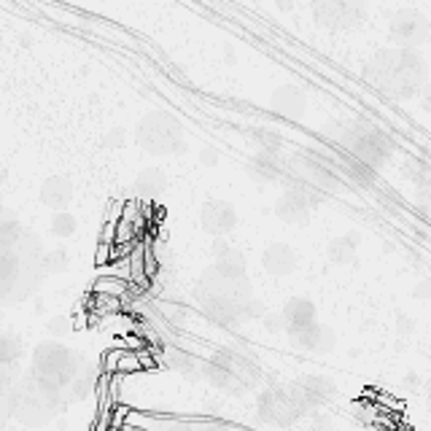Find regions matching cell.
Here are the masks:
<instances>
[{
	"mask_svg": "<svg viewBox=\"0 0 431 431\" xmlns=\"http://www.w3.org/2000/svg\"><path fill=\"white\" fill-rule=\"evenodd\" d=\"M404 383H407V385H420V378H418V375H407Z\"/></svg>",
	"mask_w": 431,
	"mask_h": 431,
	"instance_id": "obj_25",
	"label": "cell"
},
{
	"mask_svg": "<svg viewBox=\"0 0 431 431\" xmlns=\"http://www.w3.org/2000/svg\"><path fill=\"white\" fill-rule=\"evenodd\" d=\"M203 226L210 235H229L238 226V210L224 203V200H213L203 207Z\"/></svg>",
	"mask_w": 431,
	"mask_h": 431,
	"instance_id": "obj_5",
	"label": "cell"
},
{
	"mask_svg": "<svg viewBox=\"0 0 431 431\" xmlns=\"http://www.w3.org/2000/svg\"><path fill=\"white\" fill-rule=\"evenodd\" d=\"M334 343H337L334 331L329 327H321V334H318V340H315V350H318V353H329V350H334Z\"/></svg>",
	"mask_w": 431,
	"mask_h": 431,
	"instance_id": "obj_17",
	"label": "cell"
},
{
	"mask_svg": "<svg viewBox=\"0 0 431 431\" xmlns=\"http://www.w3.org/2000/svg\"><path fill=\"white\" fill-rule=\"evenodd\" d=\"M135 286L130 283V280H124L119 275H105V278H97L95 280V286H92V294L95 296H114V299H121V302H127V296L132 292Z\"/></svg>",
	"mask_w": 431,
	"mask_h": 431,
	"instance_id": "obj_11",
	"label": "cell"
},
{
	"mask_svg": "<svg viewBox=\"0 0 431 431\" xmlns=\"http://www.w3.org/2000/svg\"><path fill=\"white\" fill-rule=\"evenodd\" d=\"M397 331H399V334H407V331H413V318H407V315H399Z\"/></svg>",
	"mask_w": 431,
	"mask_h": 431,
	"instance_id": "obj_21",
	"label": "cell"
},
{
	"mask_svg": "<svg viewBox=\"0 0 431 431\" xmlns=\"http://www.w3.org/2000/svg\"><path fill=\"white\" fill-rule=\"evenodd\" d=\"M426 397H429V402H431V383H426Z\"/></svg>",
	"mask_w": 431,
	"mask_h": 431,
	"instance_id": "obj_27",
	"label": "cell"
},
{
	"mask_svg": "<svg viewBox=\"0 0 431 431\" xmlns=\"http://www.w3.org/2000/svg\"><path fill=\"white\" fill-rule=\"evenodd\" d=\"M70 329H73V318H62V315H57L49 321V334L54 337H65Z\"/></svg>",
	"mask_w": 431,
	"mask_h": 431,
	"instance_id": "obj_18",
	"label": "cell"
},
{
	"mask_svg": "<svg viewBox=\"0 0 431 431\" xmlns=\"http://www.w3.org/2000/svg\"><path fill=\"white\" fill-rule=\"evenodd\" d=\"M426 35H429V19L415 8H402L391 19V38L397 43L413 46V43H420Z\"/></svg>",
	"mask_w": 431,
	"mask_h": 431,
	"instance_id": "obj_4",
	"label": "cell"
},
{
	"mask_svg": "<svg viewBox=\"0 0 431 431\" xmlns=\"http://www.w3.org/2000/svg\"><path fill=\"white\" fill-rule=\"evenodd\" d=\"M41 203L54 207L57 213L68 210V205L73 203V184H70V178H65V175L46 178L43 186H41Z\"/></svg>",
	"mask_w": 431,
	"mask_h": 431,
	"instance_id": "obj_7",
	"label": "cell"
},
{
	"mask_svg": "<svg viewBox=\"0 0 431 431\" xmlns=\"http://www.w3.org/2000/svg\"><path fill=\"white\" fill-rule=\"evenodd\" d=\"M264 267H267L273 275H289L294 267H296V254H294V248H289L286 242H273V245L264 251Z\"/></svg>",
	"mask_w": 431,
	"mask_h": 431,
	"instance_id": "obj_9",
	"label": "cell"
},
{
	"mask_svg": "<svg viewBox=\"0 0 431 431\" xmlns=\"http://www.w3.org/2000/svg\"><path fill=\"white\" fill-rule=\"evenodd\" d=\"M68 267V251L62 248H54V251H46L43 259H41V270L46 275H54V273H62Z\"/></svg>",
	"mask_w": 431,
	"mask_h": 431,
	"instance_id": "obj_14",
	"label": "cell"
},
{
	"mask_svg": "<svg viewBox=\"0 0 431 431\" xmlns=\"http://www.w3.org/2000/svg\"><path fill=\"white\" fill-rule=\"evenodd\" d=\"M313 415V431H329L331 429V420L324 413H310Z\"/></svg>",
	"mask_w": 431,
	"mask_h": 431,
	"instance_id": "obj_20",
	"label": "cell"
},
{
	"mask_svg": "<svg viewBox=\"0 0 431 431\" xmlns=\"http://www.w3.org/2000/svg\"><path fill=\"white\" fill-rule=\"evenodd\" d=\"M426 294H429V286H426V283H423V286H418V289H415V296H426Z\"/></svg>",
	"mask_w": 431,
	"mask_h": 431,
	"instance_id": "obj_26",
	"label": "cell"
},
{
	"mask_svg": "<svg viewBox=\"0 0 431 431\" xmlns=\"http://www.w3.org/2000/svg\"><path fill=\"white\" fill-rule=\"evenodd\" d=\"M364 81L391 95L399 100H407L415 95H423L426 89V62L413 49H385L378 52L364 68Z\"/></svg>",
	"mask_w": 431,
	"mask_h": 431,
	"instance_id": "obj_1",
	"label": "cell"
},
{
	"mask_svg": "<svg viewBox=\"0 0 431 431\" xmlns=\"http://www.w3.org/2000/svg\"><path fill=\"white\" fill-rule=\"evenodd\" d=\"M423 108L431 111V81L426 84V89H423Z\"/></svg>",
	"mask_w": 431,
	"mask_h": 431,
	"instance_id": "obj_24",
	"label": "cell"
},
{
	"mask_svg": "<svg viewBox=\"0 0 431 431\" xmlns=\"http://www.w3.org/2000/svg\"><path fill=\"white\" fill-rule=\"evenodd\" d=\"M273 111L280 114L283 119H302V114H305V95H302V89H296V86H278L275 92H273Z\"/></svg>",
	"mask_w": 431,
	"mask_h": 431,
	"instance_id": "obj_6",
	"label": "cell"
},
{
	"mask_svg": "<svg viewBox=\"0 0 431 431\" xmlns=\"http://www.w3.org/2000/svg\"><path fill=\"white\" fill-rule=\"evenodd\" d=\"M356 248H359V238L356 235H340L327 245V256L334 264H350L356 259Z\"/></svg>",
	"mask_w": 431,
	"mask_h": 431,
	"instance_id": "obj_13",
	"label": "cell"
},
{
	"mask_svg": "<svg viewBox=\"0 0 431 431\" xmlns=\"http://www.w3.org/2000/svg\"><path fill=\"white\" fill-rule=\"evenodd\" d=\"M19 356H22V343L14 340L11 334H3L0 337V362H3V367H11Z\"/></svg>",
	"mask_w": 431,
	"mask_h": 431,
	"instance_id": "obj_16",
	"label": "cell"
},
{
	"mask_svg": "<svg viewBox=\"0 0 431 431\" xmlns=\"http://www.w3.org/2000/svg\"><path fill=\"white\" fill-rule=\"evenodd\" d=\"M264 324H267L270 331H280V329H286V318H283V313H270L264 318Z\"/></svg>",
	"mask_w": 431,
	"mask_h": 431,
	"instance_id": "obj_19",
	"label": "cell"
},
{
	"mask_svg": "<svg viewBox=\"0 0 431 431\" xmlns=\"http://www.w3.org/2000/svg\"><path fill=\"white\" fill-rule=\"evenodd\" d=\"M138 143L149 154H181L184 151V132L181 124L170 114H149L138 127Z\"/></svg>",
	"mask_w": 431,
	"mask_h": 431,
	"instance_id": "obj_2",
	"label": "cell"
},
{
	"mask_svg": "<svg viewBox=\"0 0 431 431\" xmlns=\"http://www.w3.org/2000/svg\"><path fill=\"white\" fill-rule=\"evenodd\" d=\"M313 17L321 27L331 30H348L362 25L367 11L359 3H345V0H324V3H313Z\"/></svg>",
	"mask_w": 431,
	"mask_h": 431,
	"instance_id": "obj_3",
	"label": "cell"
},
{
	"mask_svg": "<svg viewBox=\"0 0 431 431\" xmlns=\"http://www.w3.org/2000/svg\"><path fill=\"white\" fill-rule=\"evenodd\" d=\"M248 170H251V178L259 181V184H270V181H275L278 172H280L278 154L275 151H256L254 159H251V165H248Z\"/></svg>",
	"mask_w": 431,
	"mask_h": 431,
	"instance_id": "obj_10",
	"label": "cell"
},
{
	"mask_svg": "<svg viewBox=\"0 0 431 431\" xmlns=\"http://www.w3.org/2000/svg\"><path fill=\"white\" fill-rule=\"evenodd\" d=\"M165 189H167V178L162 175V170H143L135 181V191L143 200H156L165 194Z\"/></svg>",
	"mask_w": 431,
	"mask_h": 431,
	"instance_id": "obj_12",
	"label": "cell"
},
{
	"mask_svg": "<svg viewBox=\"0 0 431 431\" xmlns=\"http://www.w3.org/2000/svg\"><path fill=\"white\" fill-rule=\"evenodd\" d=\"M105 143H108V146H121V143H124V132H121V130L108 132V135H105Z\"/></svg>",
	"mask_w": 431,
	"mask_h": 431,
	"instance_id": "obj_22",
	"label": "cell"
},
{
	"mask_svg": "<svg viewBox=\"0 0 431 431\" xmlns=\"http://www.w3.org/2000/svg\"><path fill=\"white\" fill-rule=\"evenodd\" d=\"M283 318H286V331L296 334L302 329H308L315 324V308H313L310 299H292L286 308H283Z\"/></svg>",
	"mask_w": 431,
	"mask_h": 431,
	"instance_id": "obj_8",
	"label": "cell"
},
{
	"mask_svg": "<svg viewBox=\"0 0 431 431\" xmlns=\"http://www.w3.org/2000/svg\"><path fill=\"white\" fill-rule=\"evenodd\" d=\"M203 162H205V165H216V162H219V154H216L213 149H205V151H203Z\"/></svg>",
	"mask_w": 431,
	"mask_h": 431,
	"instance_id": "obj_23",
	"label": "cell"
},
{
	"mask_svg": "<svg viewBox=\"0 0 431 431\" xmlns=\"http://www.w3.org/2000/svg\"><path fill=\"white\" fill-rule=\"evenodd\" d=\"M76 216H70L68 210H62V213H54L52 216V235L54 238H70L73 232H76Z\"/></svg>",
	"mask_w": 431,
	"mask_h": 431,
	"instance_id": "obj_15",
	"label": "cell"
}]
</instances>
